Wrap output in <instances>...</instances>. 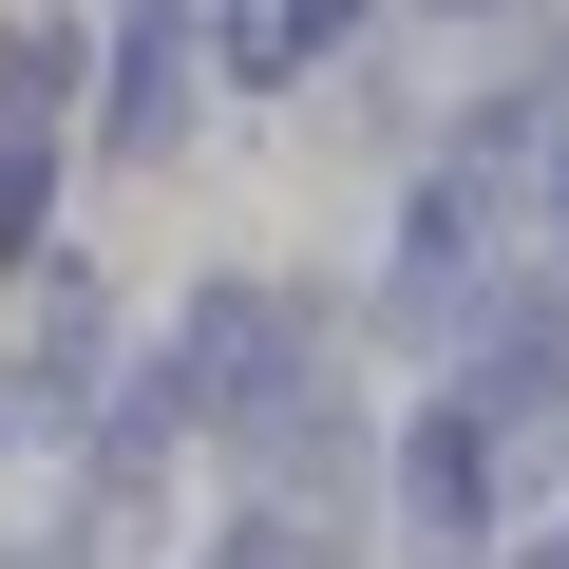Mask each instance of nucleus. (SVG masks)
Instances as JSON below:
<instances>
[{
    "instance_id": "f03ea898",
    "label": "nucleus",
    "mask_w": 569,
    "mask_h": 569,
    "mask_svg": "<svg viewBox=\"0 0 569 569\" xmlns=\"http://www.w3.org/2000/svg\"><path fill=\"white\" fill-rule=\"evenodd\" d=\"M39 190H58V152H39V133H0V266L39 247Z\"/></svg>"
},
{
    "instance_id": "7ed1b4c3",
    "label": "nucleus",
    "mask_w": 569,
    "mask_h": 569,
    "mask_svg": "<svg viewBox=\"0 0 569 569\" xmlns=\"http://www.w3.org/2000/svg\"><path fill=\"white\" fill-rule=\"evenodd\" d=\"M437 20H493V0H437Z\"/></svg>"
},
{
    "instance_id": "f257e3e1",
    "label": "nucleus",
    "mask_w": 569,
    "mask_h": 569,
    "mask_svg": "<svg viewBox=\"0 0 569 569\" xmlns=\"http://www.w3.org/2000/svg\"><path fill=\"white\" fill-rule=\"evenodd\" d=\"M171 58H190V0H133V20H114V152H152V133H171V96H190Z\"/></svg>"
}]
</instances>
